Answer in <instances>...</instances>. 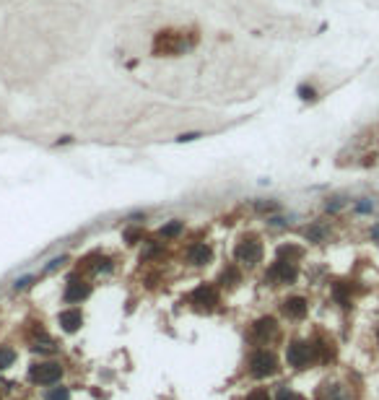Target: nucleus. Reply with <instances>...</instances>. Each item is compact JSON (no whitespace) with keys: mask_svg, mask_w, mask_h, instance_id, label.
<instances>
[{"mask_svg":"<svg viewBox=\"0 0 379 400\" xmlns=\"http://www.w3.org/2000/svg\"><path fill=\"white\" fill-rule=\"evenodd\" d=\"M57 322L65 333H75L83 325V314H81V309H65V312H60Z\"/></svg>","mask_w":379,"mask_h":400,"instance_id":"11","label":"nucleus"},{"mask_svg":"<svg viewBox=\"0 0 379 400\" xmlns=\"http://www.w3.org/2000/svg\"><path fill=\"white\" fill-rule=\"evenodd\" d=\"M296 96L301 102H317V88L314 86H309V84H299V88H296Z\"/></svg>","mask_w":379,"mask_h":400,"instance_id":"19","label":"nucleus"},{"mask_svg":"<svg viewBox=\"0 0 379 400\" xmlns=\"http://www.w3.org/2000/svg\"><path fill=\"white\" fill-rule=\"evenodd\" d=\"M182 231H185V221H179V218H174V221L164 224L161 229H158V237H161V239H174V237H179Z\"/></svg>","mask_w":379,"mask_h":400,"instance_id":"15","label":"nucleus"},{"mask_svg":"<svg viewBox=\"0 0 379 400\" xmlns=\"http://www.w3.org/2000/svg\"><path fill=\"white\" fill-rule=\"evenodd\" d=\"M280 312L289 317V320H301V317H307L309 304H307L304 296H289L283 304H280Z\"/></svg>","mask_w":379,"mask_h":400,"instance_id":"9","label":"nucleus"},{"mask_svg":"<svg viewBox=\"0 0 379 400\" xmlns=\"http://www.w3.org/2000/svg\"><path fill=\"white\" fill-rule=\"evenodd\" d=\"M63 262H65V258H63V255H60V258H55V260H50V265L44 268V273H52V270L63 268Z\"/></svg>","mask_w":379,"mask_h":400,"instance_id":"28","label":"nucleus"},{"mask_svg":"<svg viewBox=\"0 0 379 400\" xmlns=\"http://www.w3.org/2000/svg\"><path fill=\"white\" fill-rule=\"evenodd\" d=\"M371 237H374V239H377V242H379V224L374 226V229H371Z\"/></svg>","mask_w":379,"mask_h":400,"instance_id":"32","label":"nucleus"},{"mask_svg":"<svg viewBox=\"0 0 379 400\" xmlns=\"http://www.w3.org/2000/svg\"><path fill=\"white\" fill-rule=\"evenodd\" d=\"M249 374L255 380H265V377H273L278 372V356L268 348H257L252 356H249Z\"/></svg>","mask_w":379,"mask_h":400,"instance_id":"2","label":"nucleus"},{"mask_svg":"<svg viewBox=\"0 0 379 400\" xmlns=\"http://www.w3.org/2000/svg\"><path fill=\"white\" fill-rule=\"evenodd\" d=\"M247 400H273V398H270V392L265 390V387H257V390H252L247 395Z\"/></svg>","mask_w":379,"mask_h":400,"instance_id":"25","label":"nucleus"},{"mask_svg":"<svg viewBox=\"0 0 379 400\" xmlns=\"http://www.w3.org/2000/svg\"><path fill=\"white\" fill-rule=\"evenodd\" d=\"M190 304H195V309H200V312H210L218 304V294L213 289V283H200L190 294Z\"/></svg>","mask_w":379,"mask_h":400,"instance_id":"7","label":"nucleus"},{"mask_svg":"<svg viewBox=\"0 0 379 400\" xmlns=\"http://www.w3.org/2000/svg\"><path fill=\"white\" fill-rule=\"evenodd\" d=\"M234 255H237V260L241 262V265H247V268L257 265V262L262 260V244H260V239H255V237L247 239V237H244V239L237 244Z\"/></svg>","mask_w":379,"mask_h":400,"instance_id":"5","label":"nucleus"},{"mask_svg":"<svg viewBox=\"0 0 379 400\" xmlns=\"http://www.w3.org/2000/svg\"><path fill=\"white\" fill-rule=\"evenodd\" d=\"M301 255H304V252H301V247H296V244H280V247H278V258H280V260L296 262Z\"/></svg>","mask_w":379,"mask_h":400,"instance_id":"16","label":"nucleus"},{"mask_svg":"<svg viewBox=\"0 0 379 400\" xmlns=\"http://www.w3.org/2000/svg\"><path fill=\"white\" fill-rule=\"evenodd\" d=\"M91 296V286L86 281H81V278H70L65 286V294H63V299L68 301V304H81L83 299H88Z\"/></svg>","mask_w":379,"mask_h":400,"instance_id":"8","label":"nucleus"},{"mask_svg":"<svg viewBox=\"0 0 379 400\" xmlns=\"http://www.w3.org/2000/svg\"><path fill=\"white\" fill-rule=\"evenodd\" d=\"M187 260L192 262V265H208V262L213 260V250H210L208 244H192L187 250Z\"/></svg>","mask_w":379,"mask_h":400,"instance_id":"12","label":"nucleus"},{"mask_svg":"<svg viewBox=\"0 0 379 400\" xmlns=\"http://www.w3.org/2000/svg\"><path fill=\"white\" fill-rule=\"evenodd\" d=\"M299 276V268L296 262H289V260H276L273 265L268 268V273H265V281L270 283H293Z\"/></svg>","mask_w":379,"mask_h":400,"instance_id":"6","label":"nucleus"},{"mask_svg":"<svg viewBox=\"0 0 379 400\" xmlns=\"http://www.w3.org/2000/svg\"><path fill=\"white\" fill-rule=\"evenodd\" d=\"M278 333V322H276V317H260V320L252 325V335L257 338V341H268V338H273Z\"/></svg>","mask_w":379,"mask_h":400,"instance_id":"10","label":"nucleus"},{"mask_svg":"<svg viewBox=\"0 0 379 400\" xmlns=\"http://www.w3.org/2000/svg\"><path fill=\"white\" fill-rule=\"evenodd\" d=\"M304 237L309 239V242H325V237H327V229H325L322 224H312L304 229Z\"/></svg>","mask_w":379,"mask_h":400,"instance_id":"17","label":"nucleus"},{"mask_svg":"<svg viewBox=\"0 0 379 400\" xmlns=\"http://www.w3.org/2000/svg\"><path fill=\"white\" fill-rule=\"evenodd\" d=\"M377 343H379V335H377Z\"/></svg>","mask_w":379,"mask_h":400,"instance_id":"33","label":"nucleus"},{"mask_svg":"<svg viewBox=\"0 0 379 400\" xmlns=\"http://www.w3.org/2000/svg\"><path fill=\"white\" fill-rule=\"evenodd\" d=\"M312 353L317 361H322V364H327V361L335 359V348H332V343L322 341V338H317V341L312 343Z\"/></svg>","mask_w":379,"mask_h":400,"instance_id":"13","label":"nucleus"},{"mask_svg":"<svg viewBox=\"0 0 379 400\" xmlns=\"http://www.w3.org/2000/svg\"><path fill=\"white\" fill-rule=\"evenodd\" d=\"M198 138H206V135L203 133H182V135H177V143H192Z\"/></svg>","mask_w":379,"mask_h":400,"instance_id":"26","label":"nucleus"},{"mask_svg":"<svg viewBox=\"0 0 379 400\" xmlns=\"http://www.w3.org/2000/svg\"><path fill=\"white\" fill-rule=\"evenodd\" d=\"M16 361V351L11 346H0V369H8Z\"/></svg>","mask_w":379,"mask_h":400,"instance_id":"20","label":"nucleus"},{"mask_svg":"<svg viewBox=\"0 0 379 400\" xmlns=\"http://www.w3.org/2000/svg\"><path fill=\"white\" fill-rule=\"evenodd\" d=\"M198 44V34L187 39L185 32H174V29H164V32L154 34V55L156 57H179L190 52Z\"/></svg>","mask_w":379,"mask_h":400,"instance_id":"1","label":"nucleus"},{"mask_svg":"<svg viewBox=\"0 0 379 400\" xmlns=\"http://www.w3.org/2000/svg\"><path fill=\"white\" fill-rule=\"evenodd\" d=\"M60 377H63V366L57 361H42L29 369V380L34 384H55L60 382Z\"/></svg>","mask_w":379,"mask_h":400,"instance_id":"3","label":"nucleus"},{"mask_svg":"<svg viewBox=\"0 0 379 400\" xmlns=\"http://www.w3.org/2000/svg\"><path fill=\"white\" fill-rule=\"evenodd\" d=\"M138 239H143L140 229H125V242L127 244H138Z\"/></svg>","mask_w":379,"mask_h":400,"instance_id":"24","label":"nucleus"},{"mask_svg":"<svg viewBox=\"0 0 379 400\" xmlns=\"http://www.w3.org/2000/svg\"><path fill=\"white\" fill-rule=\"evenodd\" d=\"M32 281H34L32 276H26V278H18V281L13 283V289H16V291H18V289H29V286H32Z\"/></svg>","mask_w":379,"mask_h":400,"instance_id":"29","label":"nucleus"},{"mask_svg":"<svg viewBox=\"0 0 379 400\" xmlns=\"http://www.w3.org/2000/svg\"><path fill=\"white\" fill-rule=\"evenodd\" d=\"M356 208H359V213H369V210H371V203H359Z\"/></svg>","mask_w":379,"mask_h":400,"instance_id":"30","label":"nucleus"},{"mask_svg":"<svg viewBox=\"0 0 379 400\" xmlns=\"http://www.w3.org/2000/svg\"><path fill=\"white\" fill-rule=\"evenodd\" d=\"M286 361H289V366H293V369H307L309 361H314L312 343H307V341H291L289 348H286Z\"/></svg>","mask_w":379,"mask_h":400,"instance_id":"4","label":"nucleus"},{"mask_svg":"<svg viewBox=\"0 0 379 400\" xmlns=\"http://www.w3.org/2000/svg\"><path fill=\"white\" fill-rule=\"evenodd\" d=\"M94 270H96V273H109V270H112V260H109V258H102V255H96Z\"/></svg>","mask_w":379,"mask_h":400,"instance_id":"23","label":"nucleus"},{"mask_svg":"<svg viewBox=\"0 0 379 400\" xmlns=\"http://www.w3.org/2000/svg\"><path fill=\"white\" fill-rule=\"evenodd\" d=\"M47 400H70V390L68 387H52L47 392Z\"/></svg>","mask_w":379,"mask_h":400,"instance_id":"22","label":"nucleus"},{"mask_svg":"<svg viewBox=\"0 0 379 400\" xmlns=\"http://www.w3.org/2000/svg\"><path fill=\"white\" fill-rule=\"evenodd\" d=\"M239 281H241V276H239V270L234 268V265H229V268L221 273V286H229V289H234Z\"/></svg>","mask_w":379,"mask_h":400,"instance_id":"18","label":"nucleus"},{"mask_svg":"<svg viewBox=\"0 0 379 400\" xmlns=\"http://www.w3.org/2000/svg\"><path fill=\"white\" fill-rule=\"evenodd\" d=\"M252 208L257 213H273V210H278V203L276 200H255Z\"/></svg>","mask_w":379,"mask_h":400,"instance_id":"21","label":"nucleus"},{"mask_svg":"<svg viewBox=\"0 0 379 400\" xmlns=\"http://www.w3.org/2000/svg\"><path fill=\"white\" fill-rule=\"evenodd\" d=\"M68 143H73V138H70V135H65V138H60V140L55 143V146H68Z\"/></svg>","mask_w":379,"mask_h":400,"instance_id":"31","label":"nucleus"},{"mask_svg":"<svg viewBox=\"0 0 379 400\" xmlns=\"http://www.w3.org/2000/svg\"><path fill=\"white\" fill-rule=\"evenodd\" d=\"M351 294H353V289H351V283H348V281H338L335 286H332V296H335V301H338V304H343V307H348Z\"/></svg>","mask_w":379,"mask_h":400,"instance_id":"14","label":"nucleus"},{"mask_svg":"<svg viewBox=\"0 0 379 400\" xmlns=\"http://www.w3.org/2000/svg\"><path fill=\"white\" fill-rule=\"evenodd\" d=\"M276 400H299V395H296V392H291L289 387H280L278 395H276Z\"/></svg>","mask_w":379,"mask_h":400,"instance_id":"27","label":"nucleus"}]
</instances>
